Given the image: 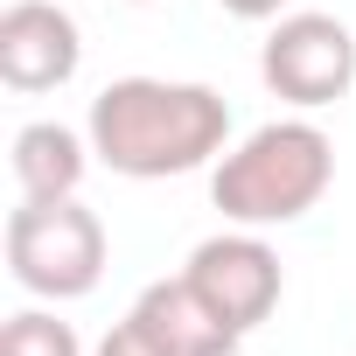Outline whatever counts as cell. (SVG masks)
<instances>
[{
	"label": "cell",
	"instance_id": "obj_1",
	"mask_svg": "<svg viewBox=\"0 0 356 356\" xmlns=\"http://www.w3.org/2000/svg\"><path fill=\"white\" fill-rule=\"evenodd\" d=\"M231 133V105L210 84H161V77H119L91 98V154L112 175L161 182V175L203 168Z\"/></svg>",
	"mask_w": 356,
	"mask_h": 356
},
{
	"label": "cell",
	"instance_id": "obj_2",
	"mask_svg": "<svg viewBox=\"0 0 356 356\" xmlns=\"http://www.w3.org/2000/svg\"><path fill=\"white\" fill-rule=\"evenodd\" d=\"M328 182H335L328 133L307 119H280V126H259L238 154H224L210 196L238 224H293L321 203Z\"/></svg>",
	"mask_w": 356,
	"mask_h": 356
},
{
	"label": "cell",
	"instance_id": "obj_3",
	"mask_svg": "<svg viewBox=\"0 0 356 356\" xmlns=\"http://www.w3.org/2000/svg\"><path fill=\"white\" fill-rule=\"evenodd\" d=\"M8 266L29 293H49V300H77L98 286L105 273V224L77 203V196H56V203H22L8 217Z\"/></svg>",
	"mask_w": 356,
	"mask_h": 356
},
{
	"label": "cell",
	"instance_id": "obj_4",
	"mask_svg": "<svg viewBox=\"0 0 356 356\" xmlns=\"http://www.w3.org/2000/svg\"><path fill=\"white\" fill-rule=\"evenodd\" d=\"M266 84L293 105H335L356 77V42L335 15H286L259 56Z\"/></svg>",
	"mask_w": 356,
	"mask_h": 356
},
{
	"label": "cell",
	"instance_id": "obj_5",
	"mask_svg": "<svg viewBox=\"0 0 356 356\" xmlns=\"http://www.w3.org/2000/svg\"><path fill=\"white\" fill-rule=\"evenodd\" d=\"M77 22L49 0H15L8 15H0V77L15 91H56L77 77Z\"/></svg>",
	"mask_w": 356,
	"mask_h": 356
},
{
	"label": "cell",
	"instance_id": "obj_6",
	"mask_svg": "<svg viewBox=\"0 0 356 356\" xmlns=\"http://www.w3.org/2000/svg\"><path fill=\"white\" fill-rule=\"evenodd\" d=\"M189 280H196V293H203L238 335H245L252 321H266L273 300H280V259H273L259 238H210V245H196Z\"/></svg>",
	"mask_w": 356,
	"mask_h": 356
},
{
	"label": "cell",
	"instance_id": "obj_7",
	"mask_svg": "<svg viewBox=\"0 0 356 356\" xmlns=\"http://www.w3.org/2000/svg\"><path fill=\"white\" fill-rule=\"evenodd\" d=\"M133 314L168 342V356H231V349H238V328L196 293L189 273H182V280H154V286L133 300Z\"/></svg>",
	"mask_w": 356,
	"mask_h": 356
},
{
	"label": "cell",
	"instance_id": "obj_8",
	"mask_svg": "<svg viewBox=\"0 0 356 356\" xmlns=\"http://www.w3.org/2000/svg\"><path fill=\"white\" fill-rule=\"evenodd\" d=\"M15 182L22 196L35 203H56V196H77L84 182V147L70 126H22L15 133Z\"/></svg>",
	"mask_w": 356,
	"mask_h": 356
},
{
	"label": "cell",
	"instance_id": "obj_9",
	"mask_svg": "<svg viewBox=\"0 0 356 356\" xmlns=\"http://www.w3.org/2000/svg\"><path fill=\"white\" fill-rule=\"evenodd\" d=\"M0 356H77V335H70V321L29 307V314H15L0 328Z\"/></svg>",
	"mask_w": 356,
	"mask_h": 356
},
{
	"label": "cell",
	"instance_id": "obj_10",
	"mask_svg": "<svg viewBox=\"0 0 356 356\" xmlns=\"http://www.w3.org/2000/svg\"><path fill=\"white\" fill-rule=\"evenodd\" d=\"M98 356H168V342H161V335H154L140 314H126V321H119V328L98 342Z\"/></svg>",
	"mask_w": 356,
	"mask_h": 356
},
{
	"label": "cell",
	"instance_id": "obj_11",
	"mask_svg": "<svg viewBox=\"0 0 356 356\" xmlns=\"http://www.w3.org/2000/svg\"><path fill=\"white\" fill-rule=\"evenodd\" d=\"M217 8H231L245 22H266V15H280V0H217Z\"/></svg>",
	"mask_w": 356,
	"mask_h": 356
}]
</instances>
